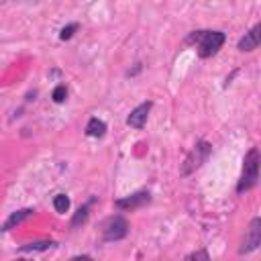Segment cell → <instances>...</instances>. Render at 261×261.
I'll list each match as a JSON object with an SVG mask.
<instances>
[{"instance_id": "obj_2", "label": "cell", "mask_w": 261, "mask_h": 261, "mask_svg": "<svg viewBox=\"0 0 261 261\" xmlns=\"http://www.w3.org/2000/svg\"><path fill=\"white\" fill-rule=\"evenodd\" d=\"M210 153H212V145L208 143V141H198L196 145H194V149L188 153V157L184 159V163H182V170H180V175H190V174H194L196 170H200L204 163H206V159L210 157Z\"/></svg>"}, {"instance_id": "obj_16", "label": "cell", "mask_w": 261, "mask_h": 261, "mask_svg": "<svg viewBox=\"0 0 261 261\" xmlns=\"http://www.w3.org/2000/svg\"><path fill=\"white\" fill-rule=\"evenodd\" d=\"M186 259H188V261H192V259H204V261H208L210 255H208V251H194V253L186 255Z\"/></svg>"}, {"instance_id": "obj_7", "label": "cell", "mask_w": 261, "mask_h": 261, "mask_svg": "<svg viewBox=\"0 0 261 261\" xmlns=\"http://www.w3.org/2000/svg\"><path fill=\"white\" fill-rule=\"evenodd\" d=\"M151 106H153V102H151V100L139 104V106H137L135 111L127 116V125L133 127V129H143V127H145V122H147V116H149Z\"/></svg>"}, {"instance_id": "obj_5", "label": "cell", "mask_w": 261, "mask_h": 261, "mask_svg": "<svg viewBox=\"0 0 261 261\" xmlns=\"http://www.w3.org/2000/svg\"><path fill=\"white\" fill-rule=\"evenodd\" d=\"M261 245V216H255L253 221L249 223V229H247V235L239 247V255H245V253H251L255 251L257 247Z\"/></svg>"}, {"instance_id": "obj_10", "label": "cell", "mask_w": 261, "mask_h": 261, "mask_svg": "<svg viewBox=\"0 0 261 261\" xmlns=\"http://www.w3.org/2000/svg\"><path fill=\"white\" fill-rule=\"evenodd\" d=\"M106 133V122L100 118H90L86 125V135L88 137H104Z\"/></svg>"}, {"instance_id": "obj_8", "label": "cell", "mask_w": 261, "mask_h": 261, "mask_svg": "<svg viewBox=\"0 0 261 261\" xmlns=\"http://www.w3.org/2000/svg\"><path fill=\"white\" fill-rule=\"evenodd\" d=\"M259 45H261V23H257L249 33H245V35L239 39L237 49H239V51H253V49H257Z\"/></svg>"}, {"instance_id": "obj_14", "label": "cell", "mask_w": 261, "mask_h": 261, "mask_svg": "<svg viewBox=\"0 0 261 261\" xmlns=\"http://www.w3.org/2000/svg\"><path fill=\"white\" fill-rule=\"evenodd\" d=\"M51 98H53V102H58V104H61L65 98H67V88L63 86V84H59V86H56V90H53V94H51Z\"/></svg>"}, {"instance_id": "obj_1", "label": "cell", "mask_w": 261, "mask_h": 261, "mask_svg": "<svg viewBox=\"0 0 261 261\" xmlns=\"http://www.w3.org/2000/svg\"><path fill=\"white\" fill-rule=\"evenodd\" d=\"M259 174H261V153H259L257 147H251L249 151H247L245 159H243V174H241V180L237 184L239 194H243V192L257 186Z\"/></svg>"}, {"instance_id": "obj_11", "label": "cell", "mask_w": 261, "mask_h": 261, "mask_svg": "<svg viewBox=\"0 0 261 261\" xmlns=\"http://www.w3.org/2000/svg\"><path fill=\"white\" fill-rule=\"evenodd\" d=\"M51 247H56L53 241H37V243H29V245H23L21 247V253H33V251H47Z\"/></svg>"}, {"instance_id": "obj_13", "label": "cell", "mask_w": 261, "mask_h": 261, "mask_svg": "<svg viewBox=\"0 0 261 261\" xmlns=\"http://www.w3.org/2000/svg\"><path fill=\"white\" fill-rule=\"evenodd\" d=\"M53 208H56L59 214H65L67 210H70V198H67L65 194H58L56 198H53Z\"/></svg>"}, {"instance_id": "obj_18", "label": "cell", "mask_w": 261, "mask_h": 261, "mask_svg": "<svg viewBox=\"0 0 261 261\" xmlns=\"http://www.w3.org/2000/svg\"><path fill=\"white\" fill-rule=\"evenodd\" d=\"M2 2H8V0H2Z\"/></svg>"}, {"instance_id": "obj_17", "label": "cell", "mask_w": 261, "mask_h": 261, "mask_svg": "<svg viewBox=\"0 0 261 261\" xmlns=\"http://www.w3.org/2000/svg\"><path fill=\"white\" fill-rule=\"evenodd\" d=\"M204 33H206V31H194V33H192V35L186 39V43H194V41H198V43H200V39L204 37Z\"/></svg>"}, {"instance_id": "obj_12", "label": "cell", "mask_w": 261, "mask_h": 261, "mask_svg": "<svg viewBox=\"0 0 261 261\" xmlns=\"http://www.w3.org/2000/svg\"><path fill=\"white\" fill-rule=\"evenodd\" d=\"M92 202H94V200L86 202L84 206H80V210L74 214V218H72V227H74V229L80 227V225H84V223L88 221V214H90V206H92Z\"/></svg>"}, {"instance_id": "obj_9", "label": "cell", "mask_w": 261, "mask_h": 261, "mask_svg": "<svg viewBox=\"0 0 261 261\" xmlns=\"http://www.w3.org/2000/svg\"><path fill=\"white\" fill-rule=\"evenodd\" d=\"M33 208H23V210H17V212H12L6 221H4V225H2V231L6 232V231H10V229H15L17 225H21L23 221H27V218H31L33 216Z\"/></svg>"}, {"instance_id": "obj_3", "label": "cell", "mask_w": 261, "mask_h": 261, "mask_svg": "<svg viewBox=\"0 0 261 261\" xmlns=\"http://www.w3.org/2000/svg\"><path fill=\"white\" fill-rule=\"evenodd\" d=\"M129 235V223L125 216H111L108 221L104 223V229H102V241L106 243H115V241H120Z\"/></svg>"}, {"instance_id": "obj_6", "label": "cell", "mask_w": 261, "mask_h": 261, "mask_svg": "<svg viewBox=\"0 0 261 261\" xmlns=\"http://www.w3.org/2000/svg\"><path fill=\"white\" fill-rule=\"evenodd\" d=\"M149 200H151L149 192H137V194H133V196L116 200L115 206H116V208H120V210H135V208H141V206L149 204Z\"/></svg>"}, {"instance_id": "obj_15", "label": "cell", "mask_w": 261, "mask_h": 261, "mask_svg": "<svg viewBox=\"0 0 261 261\" xmlns=\"http://www.w3.org/2000/svg\"><path fill=\"white\" fill-rule=\"evenodd\" d=\"M78 29H80V25H78V23H72V25L63 27V29H61V33H59V39H61V41L72 39V37H74V33H76Z\"/></svg>"}, {"instance_id": "obj_4", "label": "cell", "mask_w": 261, "mask_h": 261, "mask_svg": "<svg viewBox=\"0 0 261 261\" xmlns=\"http://www.w3.org/2000/svg\"><path fill=\"white\" fill-rule=\"evenodd\" d=\"M225 45V33L221 31H206L204 37L200 39L198 43V56L202 59H208L212 56H216L218 49Z\"/></svg>"}]
</instances>
